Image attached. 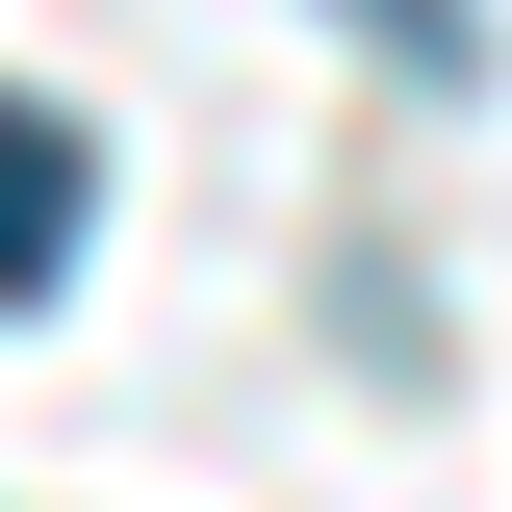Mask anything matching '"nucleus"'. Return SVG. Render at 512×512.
<instances>
[{
	"instance_id": "nucleus-1",
	"label": "nucleus",
	"mask_w": 512,
	"mask_h": 512,
	"mask_svg": "<svg viewBox=\"0 0 512 512\" xmlns=\"http://www.w3.org/2000/svg\"><path fill=\"white\" fill-rule=\"evenodd\" d=\"M77 231H103V154H77L52 103H0V308H26V282H52Z\"/></svg>"
}]
</instances>
